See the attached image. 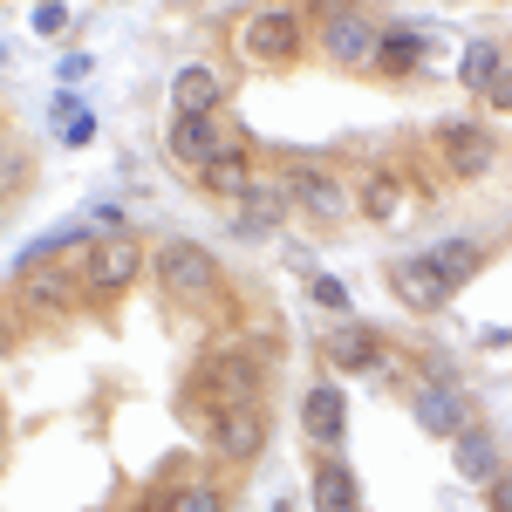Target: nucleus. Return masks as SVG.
I'll return each mask as SVG.
<instances>
[{
  "label": "nucleus",
  "instance_id": "obj_16",
  "mask_svg": "<svg viewBox=\"0 0 512 512\" xmlns=\"http://www.w3.org/2000/svg\"><path fill=\"white\" fill-rule=\"evenodd\" d=\"M451 444H458V478H465V485H492V478H499V444H492V431H458L451 437Z\"/></svg>",
  "mask_w": 512,
  "mask_h": 512
},
{
  "label": "nucleus",
  "instance_id": "obj_18",
  "mask_svg": "<svg viewBox=\"0 0 512 512\" xmlns=\"http://www.w3.org/2000/svg\"><path fill=\"white\" fill-rule=\"evenodd\" d=\"M355 506H362V492H355V472L328 458V465L315 472V512H355Z\"/></svg>",
  "mask_w": 512,
  "mask_h": 512
},
{
  "label": "nucleus",
  "instance_id": "obj_9",
  "mask_svg": "<svg viewBox=\"0 0 512 512\" xmlns=\"http://www.w3.org/2000/svg\"><path fill=\"white\" fill-rule=\"evenodd\" d=\"M219 103H226V76L212 62H185L171 76V117H212Z\"/></svg>",
  "mask_w": 512,
  "mask_h": 512
},
{
  "label": "nucleus",
  "instance_id": "obj_8",
  "mask_svg": "<svg viewBox=\"0 0 512 512\" xmlns=\"http://www.w3.org/2000/svg\"><path fill=\"white\" fill-rule=\"evenodd\" d=\"M287 178H274V185H246V198H239V212H233V233L239 239H274L280 233V219H287Z\"/></svg>",
  "mask_w": 512,
  "mask_h": 512
},
{
  "label": "nucleus",
  "instance_id": "obj_13",
  "mask_svg": "<svg viewBox=\"0 0 512 512\" xmlns=\"http://www.w3.org/2000/svg\"><path fill=\"white\" fill-rule=\"evenodd\" d=\"M437 144H444V158H451V171H458V178H478V171L492 164V137H485L472 117L437 123Z\"/></svg>",
  "mask_w": 512,
  "mask_h": 512
},
{
  "label": "nucleus",
  "instance_id": "obj_20",
  "mask_svg": "<svg viewBox=\"0 0 512 512\" xmlns=\"http://www.w3.org/2000/svg\"><path fill=\"white\" fill-rule=\"evenodd\" d=\"M417 62H424V35H403V28H396V35L376 41V69H383V76H403V69H417Z\"/></svg>",
  "mask_w": 512,
  "mask_h": 512
},
{
  "label": "nucleus",
  "instance_id": "obj_29",
  "mask_svg": "<svg viewBox=\"0 0 512 512\" xmlns=\"http://www.w3.org/2000/svg\"><path fill=\"white\" fill-rule=\"evenodd\" d=\"M499 512H512V485H499Z\"/></svg>",
  "mask_w": 512,
  "mask_h": 512
},
{
  "label": "nucleus",
  "instance_id": "obj_22",
  "mask_svg": "<svg viewBox=\"0 0 512 512\" xmlns=\"http://www.w3.org/2000/svg\"><path fill=\"white\" fill-rule=\"evenodd\" d=\"M431 260H437V274L451 280V287L478 274V246L472 239H444V246H431Z\"/></svg>",
  "mask_w": 512,
  "mask_h": 512
},
{
  "label": "nucleus",
  "instance_id": "obj_17",
  "mask_svg": "<svg viewBox=\"0 0 512 512\" xmlns=\"http://www.w3.org/2000/svg\"><path fill=\"white\" fill-rule=\"evenodd\" d=\"M14 287H21L35 308H62V301L76 294V280L62 274V267H14Z\"/></svg>",
  "mask_w": 512,
  "mask_h": 512
},
{
  "label": "nucleus",
  "instance_id": "obj_15",
  "mask_svg": "<svg viewBox=\"0 0 512 512\" xmlns=\"http://www.w3.org/2000/svg\"><path fill=\"white\" fill-rule=\"evenodd\" d=\"M376 349H383V342H376V328H362V321H342V328L321 342V355H328L335 369H376Z\"/></svg>",
  "mask_w": 512,
  "mask_h": 512
},
{
  "label": "nucleus",
  "instance_id": "obj_5",
  "mask_svg": "<svg viewBox=\"0 0 512 512\" xmlns=\"http://www.w3.org/2000/svg\"><path fill=\"white\" fill-rule=\"evenodd\" d=\"M390 287H396V301H403V308H417V315H437V308L458 294L451 280L437 274L431 253H410V260H396V267H390Z\"/></svg>",
  "mask_w": 512,
  "mask_h": 512
},
{
  "label": "nucleus",
  "instance_id": "obj_2",
  "mask_svg": "<svg viewBox=\"0 0 512 512\" xmlns=\"http://www.w3.org/2000/svg\"><path fill=\"white\" fill-rule=\"evenodd\" d=\"M137 267H144L137 239L130 233H103L89 253H82V287H89V294H123V287L137 280Z\"/></svg>",
  "mask_w": 512,
  "mask_h": 512
},
{
  "label": "nucleus",
  "instance_id": "obj_25",
  "mask_svg": "<svg viewBox=\"0 0 512 512\" xmlns=\"http://www.w3.org/2000/svg\"><path fill=\"white\" fill-rule=\"evenodd\" d=\"M308 294H315L321 308H335V315H349V287H342L335 274H315V287H308Z\"/></svg>",
  "mask_w": 512,
  "mask_h": 512
},
{
  "label": "nucleus",
  "instance_id": "obj_6",
  "mask_svg": "<svg viewBox=\"0 0 512 512\" xmlns=\"http://www.w3.org/2000/svg\"><path fill=\"white\" fill-rule=\"evenodd\" d=\"M355 205H362V212H369L376 226H390V233H403V226H410V219L424 212V198L410 192V185H403L396 171H376V178H362Z\"/></svg>",
  "mask_w": 512,
  "mask_h": 512
},
{
  "label": "nucleus",
  "instance_id": "obj_27",
  "mask_svg": "<svg viewBox=\"0 0 512 512\" xmlns=\"http://www.w3.org/2000/svg\"><path fill=\"white\" fill-rule=\"evenodd\" d=\"M485 110H499V117H512V62L492 76V89H485Z\"/></svg>",
  "mask_w": 512,
  "mask_h": 512
},
{
  "label": "nucleus",
  "instance_id": "obj_3",
  "mask_svg": "<svg viewBox=\"0 0 512 512\" xmlns=\"http://www.w3.org/2000/svg\"><path fill=\"white\" fill-rule=\"evenodd\" d=\"M158 280H164V294H185V301H212L219 294V267H212V253L192 246V239H171L158 253Z\"/></svg>",
  "mask_w": 512,
  "mask_h": 512
},
{
  "label": "nucleus",
  "instance_id": "obj_10",
  "mask_svg": "<svg viewBox=\"0 0 512 512\" xmlns=\"http://www.w3.org/2000/svg\"><path fill=\"white\" fill-rule=\"evenodd\" d=\"M164 144H171V158H178V164H198V171H205L212 158H226V151H239L212 117H171V137H164Z\"/></svg>",
  "mask_w": 512,
  "mask_h": 512
},
{
  "label": "nucleus",
  "instance_id": "obj_1",
  "mask_svg": "<svg viewBox=\"0 0 512 512\" xmlns=\"http://www.w3.org/2000/svg\"><path fill=\"white\" fill-rule=\"evenodd\" d=\"M287 198H294L315 226H342V219H349V205H355L349 185H342L335 171H321V164H294V171H287Z\"/></svg>",
  "mask_w": 512,
  "mask_h": 512
},
{
  "label": "nucleus",
  "instance_id": "obj_19",
  "mask_svg": "<svg viewBox=\"0 0 512 512\" xmlns=\"http://www.w3.org/2000/svg\"><path fill=\"white\" fill-rule=\"evenodd\" d=\"M246 185H253V171H246V151H226V158L205 164V192H219V198H246Z\"/></svg>",
  "mask_w": 512,
  "mask_h": 512
},
{
  "label": "nucleus",
  "instance_id": "obj_14",
  "mask_svg": "<svg viewBox=\"0 0 512 512\" xmlns=\"http://www.w3.org/2000/svg\"><path fill=\"white\" fill-rule=\"evenodd\" d=\"M301 424H308V437L315 444H342V431H349V403H342V390H308V403H301Z\"/></svg>",
  "mask_w": 512,
  "mask_h": 512
},
{
  "label": "nucleus",
  "instance_id": "obj_12",
  "mask_svg": "<svg viewBox=\"0 0 512 512\" xmlns=\"http://www.w3.org/2000/svg\"><path fill=\"white\" fill-rule=\"evenodd\" d=\"M410 417H417V431H431V437L472 431V417H465V396L451 390V383H424V390H417V403H410Z\"/></svg>",
  "mask_w": 512,
  "mask_h": 512
},
{
  "label": "nucleus",
  "instance_id": "obj_21",
  "mask_svg": "<svg viewBox=\"0 0 512 512\" xmlns=\"http://www.w3.org/2000/svg\"><path fill=\"white\" fill-rule=\"evenodd\" d=\"M499 69H506V62H499V48H492V41H472V48H465V62H458V82H465V89H478V96H485V89H492V76H499Z\"/></svg>",
  "mask_w": 512,
  "mask_h": 512
},
{
  "label": "nucleus",
  "instance_id": "obj_26",
  "mask_svg": "<svg viewBox=\"0 0 512 512\" xmlns=\"http://www.w3.org/2000/svg\"><path fill=\"white\" fill-rule=\"evenodd\" d=\"M69 21H76V14H69L62 0H48V7H35V35H69Z\"/></svg>",
  "mask_w": 512,
  "mask_h": 512
},
{
  "label": "nucleus",
  "instance_id": "obj_24",
  "mask_svg": "<svg viewBox=\"0 0 512 512\" xmlns=\"http://www.w3.org/2000/svg\"><path fill=\"white\" fill-rule=\"evenodd\" d=\"M164 512H226V499H219L212 485H192V492H178V499H171Z\"/></svg>",
  "mask_w": 512,
  "mask_h": 512
},
{
  "label": "nucleus",
  "instance_id": "obj_4",
  "mask_svg": "<svg viewBox=\"0 0 512 512\" xmlns=\"http://www.w3.org/2000/svg\"><path fill=\"white\" fill-rule=\"evenodd\" d=\"M239 48H246L253 62H294V55H301V14H294V7L253 14V21L239 28Z\"/></svg>",
  "mask_w": 512,
  "mask_h": 512
},
{
  "label": "nucleus",
  "instance_id": "obj_23",
  "mask_svg": "<svg viewBox=\"0 0 512 512\" xmlns=\"http://www.w3.org/2000/svg\"><path fill=\"white\" fill-rule=\"evenodd\" d=\"M55 137H62V144H89V137H96V117H89L82 103H62V110H55Z\"/></svg>",
  "mask_w": 512,
  "mask_h": 512
},
{
  "label": "nucleus",
  "instance_id": "obj_11",
  "mask_svg": "<svg viewBox=\"0 0 512 512\" xmlns=\"http://www.w3.org/2000/svg\"><path fill=\"white\" fill-rule=\"evenodd\" d=\"M376 21H362V14H349V7H335V14H328V28H321V48H328V55H335V62H376Z\"/></svg>",
  "mask_w": 512,
  "mask_h": 512
},
{
  "label": "nucleus",
  "instance_id": "obj_7",
  "mask_svg": "<svg viewBox=\"0 0 512 512\" xmlns=\"http://www.w3.org/2000/svg\"><path fill=\"white\" fill-rule=\"evenodd\" d=\"M205 431L219 444V458H253L267 444V417H260V403H226V410L205 417Z\"/></svg>",
  "mask_w": 512,
  "mask_h": 512
},
{
  "label": "nucleus",
  "instance_id": "obj_28",
  "mask_svg": "<svg viewBox=\"0 0 512 512\" xmlns=\"http://www.w3.org/2000/svg\"><path fill=\"white\" fill-rule=\"evenodd\" d=\"M55 76H62V82H82V76H89V55H69V62L55 69Z\"/></svg>",
  "mask_w": 512,
  "mask_h": 512
}]
</instances>
